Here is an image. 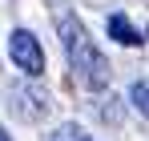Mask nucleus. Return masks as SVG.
Returning a JSON list of instances; mask_svg holds the SVG:
<instances>
[{"label": "nucleus", "mask_w": 149, "mask_h": 141, "mask_svg": "<svg viewBox=\"0 0 149 141\" xmlns=\"http://www.w3.org/2000/svg\"><path fill=\"white\" fill-rule=\"evenodd\" d=\"M56 28H61V45H65V57H69L73 77L85 89H105V85L113 81V69H109L105 52L93 45V36L85 32V24L77 20V16H61Z\"/></svg>", "instance_id": "f257e3e1"}, {"label": "nucleus", "mask_w": 149, "mask_h": 141, "mask_svg": "<svg viewBox=\"0 0 149 141\" xmlns=\"http://www.w3.org/2000/svg\"><path fill=\"white\" fill-rule=\"evenodd\" d=\"M8 52H12V65L28 77H40L45 73V52H40V40L28 32V28H16L8 36Z\"/></svg>", "instance_id": "f03ea898"}, {"label": "nucleus", "mask_w": 149, "mask_h": 141, "mask_svg": "<svg viewBox=\"0 0 149 141\" xmlns=\"http://www.w3.org/2000/svg\"><path fill=\"white\" fill-rule=\"evenodd\" d=\"M109 36H113V40H121V45H129V48L145 45V32H141V28H133L129 16H121V12H113V16H109Z\"/></svg>", "instance_id": "7ed1b4c3"}, {"label": "nucleus", "mask_w": 149, "mask_h": 141, "mask_svg": "<svg viewBox=\"0 0 149 141\" xmlns=\"http://www.w3.org/2000/svg\"><path fill=\"white\" fill-rule=\"evenodd\" d=\"M129 101H133V109H137L141 117H149V77L133 81V89H129Z\"/></svg>", "instance_id": "20e7f679"}, {"label": "nucleus", "mask_w": 149, "mask_h": 141, "mask_svg": "<svg viewBox=\"0 0 149 141\" xmlns=\"http://www.w3.org/2000/svg\"><path fill=\"white\" fill-rule=\"evenodd\" d=\"M56 133H61V141H93L85 129H77V125H65V129H56Z\"/></svg>", "instance_id": "39448f33"}, {"label": "nucleus", "mask_w": 149, "mask_h": 141, "mask_svg": "<svg viewBox=\"0 0 149 141\" xmlns=\"http://www.w3.org/2000/svg\"><path fill=\"white\" fill-rule=\"evenodd\" d=\"M0 141H12V137H8V133H4V125H0Z\"/></svg>", "instance_id": "423d86ee"}, {"label": "nucleus", "mask_w": 149, "mask_h": 141, "mask_svg": "<svg viewBox=\"0 0 149 141\" xmlns=\"http://www.w3.org/2000/svg\"><path fill=\"white\" fill-rule=\"evenodd\" d=\"M52 141H61V133H56V137H52Z\"/></svg>", "instance_id": "0eeeda50"}]
</instances>
